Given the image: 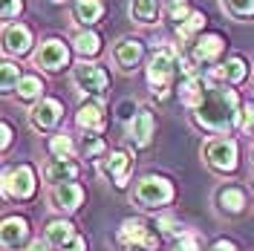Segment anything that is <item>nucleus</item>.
<instances>
[{"instance_id":"obj_15","label":"nucleus","mask_w":254,"mask_h":251,"mask_svg":"<svg viewBox=\"0 0 254 251\" xmlns=\"http://www.w3.org/2000/svg\"><path fill=\"white\" fill-rule=\"evenodd\" d=\"M150 136H153V116L147 110H139L136 119L130 122V139L136 141L139 147H147L150 144Z\"/></svg>"},{"instance_id":"obj_28","label":"nucleus","mask_w":254,"mask_h":251,"mask_svg":"<svg viewBox=\"0 0 254 251\" xmlns=\"http://www.w3.org/2000/svg\"><path fill=\"white\" fill-rule=\"evenodd\" d=\"M190 15H193V12L188 9V3H185V0H171V3H168V17H171V20H176L179 26H182Z\"/></svg>"},{"instance_id":"obj_21","label":"nucleus","mask_w":254,"mask_h":251,"mask_svg":"<svg viewBox=\"0 0 254 251\" xmlns=\"http://www.w3.org/2000/svg\"><path fill=\"white\" fill-rule=\"evenodd\" d=\"M217 202L225 214H240L243 211V205H246V193L240 188H222L220 196H217Z\"/></svg>"},{"instance_id":"obj_26","label":"nucleus","mask_w":254,"mask_h":251,"mask_svg":"<svg viewBox=\"0 0 254 251\" xmlns=\"http://www.w3.org/2000/svg\"><path fill=\"white\" fill-rule=\"evenodd\" d=\"M41 90H44V84L35 78V75H26V78H20V84H17V95H20L23 101L38 98V95H41Z\"/></svg>"},{"instance_id":"obj_5","label":"nucleus","mask_w":254,"mask_h":251,"mask_svg":"<svg viewBox=\"0 0 254 251\" xmlns=\"http://www.w3.org/2000/svg\"><path fill=\"white\" fill-rule=\"evenodd\" d=\"M3 190L6 196H15V199H29L35 193V171L29 165H17L12 171H6L3 176Z\"/></svg>"},{"instance_id":"obj_11","label":"nucleus","mask_w":254,"mask_h":251,"mask_svg":"<svg viewBox=\"0 0 254 251\" xmlns=\"http://www.w3.org/2000/svg\"><path fill=\"white\" fill-rule=\"evenodd\" d=\"M58 119H61V104H58L55 98L41 101V104L32 110V127H35V130H49V127L58 125Z\"/></svg>"},{"instance_id":"obj_8","label":"nucleus","mask_w":254,"mask_h":251,"mask_svg":"<svg viewBox=\"0 0 254 251\" xmlns=\"http://www.w3.org/2000/svg\"><path fill=\"white\" fill-rule=\"evenodd\" d=\"M66 58H69V52H66V47H64L61 41H47L44 47L38 49V55H35V63L38 66H44V69H61V66H66Z\"/></svg>"},{"instance_id":"obj_6","label":"nucleus","mask_w":254,"mask_h":251,"mask_svg":"<svg viewBox=\"0 0 254 251\" xmlns=\"http://www.w3.org/2000/svg\"><path fill=\"white\" fill-rule=\"evenodd\" d=\"M174 63H176V55L174 49H159L156 55L150 58V66H147V81H150V87H156L162 90V98H165V87H168V81L174 75Z\"/></svg>"},{"instance_id":"obj_40","label":"nucleus","mask_w":254,"mask_h":251,"mask_svg":"<svg viewBox=\"0 0 254 251\" xmlns=\"http://www.w3.org/2000/svg\"><path fill=\"white\" fill-rule=\"evenodd\" d=\"M249 116H246V130H254V110H246Z\"/></svg>"},{"instance_id":"obj_1","label":"nucleus","mask_w":254,"mask_h":251,"mask_svg":"<svg viewBox=\"0 0 254 251\" xmlns=\"http://www.w3.org/2000/svg\"><path fill=\"white\" fill-rule=\"evenodd\" d=\"M240 122V101L234 90L225 87H208L202 104L196 107V125H202L205 130H231Z\"/></svg>"},{"instance_id":"obj_4","label":"nucleus","mask_w":254,"mask_h":251,"mask_svg":"<svg viewBox=\"0 0 254 251\" xmlns=\"http://www.w3.org/2000/svg\"><path fill=\"white\" fill-rule=\"evenodd\" d=\"M119 243L122 246H139L144 251H153L159 246V237L147 228L144 220H125L119 228Z\"/></svg>"},{"instance_id":"obj_12","label":"nucleus","mask_w":254,"mask_h":251,"mask_svg":"<svg viewBox=\"0 0 254 251\" xmlns=\"http://www.w3.org/2000/svg\"><path fill=\"white\" fill-rule=\"evenodd\" d=\"M130 165H133V159H130V153H127V150H113L110 159H104V173H107L113 182L122 188V185L127 182Z\"/></svg>"},{"instance_id":"obj_9","label":"nucleus","mask_w":254,"mask_h":251,"mask_svg":"<svg viewBox=\"0 0 254 251\" xmlns=\"http://www.w3.org/2000/svg\"><path fill=\"white\" fill-rule=\"evenodd\" d=\"M29 240V222L23 217H9L3 222V249H20Z\"/></svg>"},{"instance_id":"obj_35","label":"nucleus","mask_w":254,"mask_h":251,"mask_svg":"<svg viewBox=\"0 0 254 251\" xmlns=\"http://www.w3.org/2000/svg\"><path fill=\"white\" fill-rule=\"evenodd\" d=\"M101 150H104V141L101 139H90L87 144H84V153H87V156H98Z\"/></svg>"},{"instance_id":"obj_24","label":"nucleus","mask_w":254,"mask_h":251,"mask_svg":"<svg viewBox=\"0 0 254 251\" xmlns=\"http://www.w3.org/2000/svg\"><path fill=\"white\" fill-rule=\"evenodd\" d=\"M246 63H243V58H231V61L225 63V66H220L217 69V75L220 78H225V81H231V84H240V81L246 78Z\"/></svg>"},{"instance_id":"obj_31","label":"nucleus","mask_w":254,"mask_h":251,"mask_svg":"<svg viewBox=\"0 0 254 251\" xmlns=\"http://www.w3.org/2000/svg\"><path fill=\"white\" fill-rule=\"evenodd\" d=\"M225 3H228V9H231L237 17L254 15V0H225Z\"/></svg>"},{"instance_id":"obj_16","label":"nucleus","mask_w":254,"mask_h":251,"mask_svg":"<svg viewBox=\"0 0 254 251\" xmlns=\"http://www.w3.org/2000/svg\"><path fill=\"white\" fill-rule=\"evenodd\" d=\"M72 237H75L72 222H66V220H52V222L47 225V243H49V246H55V249H66Z\"/></svg>"},{"instance_id":"obj_37","label":"nucleus","mask_w":254,"mask_h":251,"mask_svg":"<svg viewBox=\"0 0 254 251\" xmlns=\"http://www.w3.org/2000/svg\"><path fill=\"white\" fill-rule=\"evenodd\" d=\"M211 251H237V246H234L231 240H217V243L211 246Z\"/></svg>"},{"instance_id":"obj_23","label":"nucleus","mask_w":254,"mask_h":251,"mask_svg":"<svg viewBox=\"0 0 254 251\" xmlns=\"http://www.w3.org/2000/svg\"><path fill=\"white\" fill-rule=\"evenodd\" d=\"M101 12H104L101 0H78L75 3V15H78L81 23H95L101 17Z\"/></svg>"},{"instance_id":"obj_20","label":"nucleus","mask_w":254,"mask_h":251,"mask_svg":"<svg viewBox=\"0 0 254 251\" xmlns=\"http://www.w3.org/2000/svg\"><path fill=\"white\" fill-rule=\"evenodd\" d=\"M222 52V38L220 35H208V38H199L196 47H193V58L196 61H214Z\"/></svg>"},{"instance_id":"obj_29","label":"nucleus","mask_w":254,"mask_h":251,"mask_svg":"<svg viewBox=\"0 0 254 251\" xmlns=\"http://www.w3.org/2000/svg\"><path fill=\"white\" fill-rule=\"evenodd\" d=\"M202 23H205V17L199 15V12H193V15H190L188 20L179 26V38H190L196 29H202Z\"/></svg>"},{"instance_id":"obj_38","label":"nucleus","mask_w":254,"mask_h":251,"mask_svg":"<svg viewBox=\"0 0 254 251\" xmlns=\"http://www.w3.org/2000/svg\"><path fill=\"white\" fill-rule=\"evenodd\" d=\"M26 251H49V243H41V240H35L26 246Z\"/></svg>"},{"instance_id":"obj_14","label":"nucleus","mask_w":254,"mask_h":251,"mask_svg":"<svg viewBox=\"0 0 254 251\" xmlns=\"http://www.w3.org/2000/svg\"><path fill=\"white\" fill-rule=\"evenodd\" d=\"M44 176H47V182H52V185L58 188V185H66V182H72V179L78 176V165H75L72 159H55V162L47 165Z\"/></svg>"},{"instance_id":"obj_7","label":"nucleus","mask_w":254,"mask_h":251,"mask_svg":"<svg viewBox=\"0 0 254 251\" xmlns=\"http://www.w3.org/2000/svg\"><path fill=\"white\" fill-rule=\"evenodd\" d=\"M72 78H75V84H78L84 93H104L107 90V72L98 66V63H78L75 66V72H72Z\"/></svg>"},{"instance_id":"obj_27","label":"nucleus","mask_w":254,"mask_h":251,"mask_svg":"<svg viewBox=\"0 0 254 251\" xmlns=\"http://www.w3.org/2000/svg\"><path fill=\"white\" fill-rule=\"evenodd\" d=\"M49 150H52L55 159H69L75 147H72V139L69 136H55V139L49 141Z\"/></svg>"},{"instance_id":"obj_2","label":"nucleus","mask_w":254,"mask_h":251,"mask_svg":"<svg viewBox=\"0 0 254 251\" xmlns=\"http://www.w3.org/2000/svg\"><path fill=\"white\" fill-rule=\"evenodd\" d=\"M174 199V185L165 176H144L136 185V202L144 208H159Z\"/></svg>"},{"instance_id":"obj_32","label":"nucleus","mask_w":254,"mask_h":251,"mask_svg":"<svg viewBox=\"0 0 254 251\" xmlns=\"http://www.w3.org/2000/svg\"><path fill=\"white\" fill-rule=\"evenodd\" d=\"M159 228H162V234H171V237H176V234H182V228H179V222L171 217V214H165V217H159Z\"/></svg>"},{"instance_id":"obj_3","label":"nucleus","mask_w":254,"mask_h":251,"mask_svg":"<svg viewBox=\"0 0 254 251\" xmlns=\"http://www.w3.org/2000/svg\"><path fill=\"white\" fill-rule=\"evenodd\" d=\"M205 162L220 173H231L237 168V141L234 139H214L205 147Z\"/></svg>"},{"instance_id":"obj_33","label":"nucleus","mask_w":254,"mask_h":251,"mask_svg":"<svg viewBox=\"0 0 254 251\" xmlns=\"http://www.w3.org/2000/svg\"><path fill=\"white\" fill-rule=\"evenodd\" d=\"M174 251H199V240H196L193 234L179 237V240H176V246H174Z\"/></svg>"},{"instance_id":"obj_10","label":"nucleus","mask_w":254,"mask_h":251,"mask_svg":"<svg viewBox=\"0 0 254 251\" xmlns=\"http://www.w3.org/2000/svg\"><path fill=\"white\" fill-rule=\"evenodd\" d=\"M75 122H78V127L90 130V133H101V130H104V122H107L101 101H87V104H84V107L78 110Z\"/></svg>"},{"instance_id":"obj_30","label":"nucleus","mask_w":254,"mask_h":251,"mask_svg":"<svg viewBox=\"0 0 254 251\" xmlns=\"http://www.w3.org/2000/svg\"><path fill=\"white\" fill-rule=\"evenodd\" d=\"M17 84H20V81H17V66L6 61V63H3V93L15 90Z\"/></svg>"},{"instance_id":"obj_13","label":"nucleus","mask_w":254,"mask_h":251,"mask_svg":"<svg viewBox=\"0 0 254 251\" xmlns=\"http://www.w3.org/2000/svg\"><path fill=\"white\" fill-rule=\"evenodd\" d=\"M52 202H55V208H61V211H75L84 202V188L75 185V182L58 185V188H52Z\"/></svg>"},{"instance_id":"obj_36","label":"nucleus","mask_w":254,"mask_h":251,"mask_svg":"<svg viewBox=\"0 0 254 251\" xmlns=\"http://www.w3.org/2000/svg\"><path fill=\"white\" fill-rule=\"evenodd\" d=\"M61 251H87V240H84L81 234H75L72 240H69V246H66V249H61Z\"/></svg>"},{"instance_id":"obj_18","label":"nucleus","mask_w":254,"mask_h":251,"mask_svg":"<svg viewBox=\"0 0 254 251\" xmlns=\"http://www.w3.org/2000/svg\"><path fill=\"white\" fill-rule=\"evenodd\" d=\"M139 58H142V44H139L136 38H125V41L116 47V61L122 63L125 69L136 66V63H139Z\"/></svg>"},{"instance_id":"obj_34","label":"nucleus","mask_w":254,"mask_h":251,"mask_svg":"<svg viewBox=\"0 0 254 251\" xmlns=\"http://www.w3.org/2000/svg\"><path fill=\"white\" fill-rule=\"evenodd\" d=\"M17 12H20V0H3V9H0L3 20H12Z\"/></svg>"},{"instance_id":"obj_25","label":"nucleus","mask_w":254,"mask_h":251,"mask_svg":"<svg viewBox=\"0 0 254 251\" xmlns=\"http://www.w3.org/2000/svg\"><path fill=\"white\" fill-rule=\"evenodd\" d=\"M75 49H78L81 55H95L101 49V38L95 32H81L78 38H75Z\"/></svg>"},{"instance_id":"obj_39","label":"nucleus","mask_w":254,"mask_h":251,"mask_svg":"<svg viewBox=\"0 0 254 251\" xmlns=\"http://www.w3.org/2000/svg\"><path fill=\"white\" fill-rule=\"evenodd\" d=\"M9 141H12V130L9 125H3V147H9Z\"/></svg>"},{"instance_id":"obj_22","label":"nucleus","mask_w":254,"mask_h":251,"mask_svg":"<svg viewBox=\"0 0 254 251\" xmlns=\"http://www.w3.org/2000/svg\"><path fill=\"white\" fill-rule=\"evenodd\" d=\"M130 12H133V17L139 23H153L159 15V0H133Z\"/></svg>"},{"instance_id":"obj_19","label":"nucleus","mask_w":254,"mask_h":251,"mask_svg":"<svg viewBox=\"0 0 254 251\" xmlns=\"http://www.w3.org/2000/svg\"><path fill=\"white\" fill-rule=\"evenodd\" d=\"M205 90L208 87H202L199 78H185L182 84H179V98H182L188 107H199L202 98H205Z\"/></svg>"},{"instance_id":"obj_17","label":"nucleus","mask_w":254,"mask_h":251,"mask_svg":"<svg viewBox=\"0 0 254 251\" xmlns=\"http://www.w3.org/2000/svg\"><path fill=\"white\" fill-rule=\"evenodd\" d=\"M3 41H6V52H17V55H23V52L29 49V44H32V35H29L26 26L17 23V26H9V29H6Z\"/></svg>"}]
</instances>
